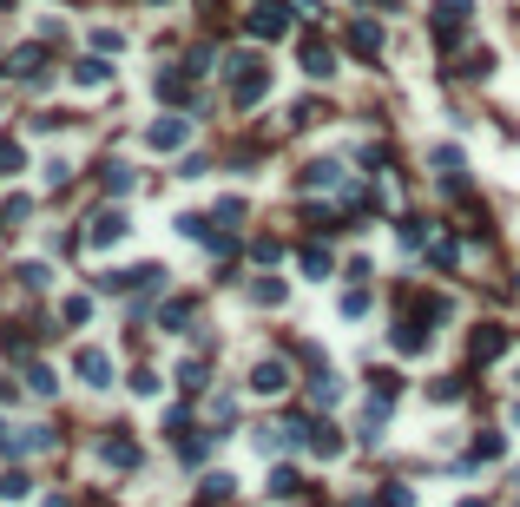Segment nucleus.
Masks as SVG:
<instances>
[{"label": "nucleus", "instance_id": "7c9ffc66", "mask_svg": "<svg viewBox=\"0 0 520 507\" xmlns=\"http://www.w3.org/2000/svg\"><path fill=\"white\" fill-rule=\"evenodd\" d=\"M461 507H488V501H461Z\"/></svg>", "mask_w": 520, "mask_h": 507}, {"label": "nucleus", "instance_id": "20e7f679", "mask_svg": "<svg viewBox=\"0 0 520 507\" xmlns=\"http://www.w3.org/2000/svg\"><path fill=\"white\" fill-rule=\"evenodd\" d=\"M126 231H132V224H126V211H93V218H86V244H93V251L119 244Z\"/></svg>", "mask_w": 520, "mask_h": 507}, {"label": "nucleus", "instance_id": "c85d7f7f", "mask_svg": "<svg viewBox=\"0 0 520 507\" xmlns=\"http://www.w3.org/2000/svg\"><path fill=\"white\" fill-rule=\"evenodd\" d=\"M93 47L99 53H119V27H93Z\"/></svg>", "mask_w": 520, "mask_h": 507}, {"label": "nucleus", "instance_id": "423d86ee", "mask_svg": "<svg viewBox=\"0 0 520 507\" xmlns=\"http://www.w3.org/2000/svg\"><path fill=\"white\" fill-rule=\"evenodd\" d=\"M251 389H257V396H284V389H290V363H284V356H264V363L251 369Z\"/></svg>", "mask_w": 520, "mask_h": 507}, {"label": "nucleus", "instance_id": "c756f323", "mask_svg": "<svg viewBox=\"0 0 520 507\" xmlns=\"http://www.w3.org/2000/svg\"><path fill=\"white\" fill-rule=\"evenodd\" d=\"M0 172H20V145L14 139H0Z\"/></svg>", "mask_w": 520, "mask_h": 507}, {"label": "nucleus", "instance_id": "cd10ccee", "mask_svg": "<svg viewBox=\"0 0 520 507\" xmlns=\"http://www.w3.org/2000/svg\"><path fill=\"white\" fill-rule=\"evenodd\" d=\"M382 507H415V494L402 488V481H389V488H382Z\"/></svg>", "mask_w": 520, "mask_h": 507}, {"label": "nucleus", "instance_id": "393cba45", "mask_svg": "<svg viewBox=\"0 0 520 507\" xmlns=\"http://www.w3.org/2000/svg\"><path fill=\"white\" fill-rule=\"evenodd\" d=\"M27 389H33V396H53L60 382H53V369H40V363H33V369H27Z\"/></svg>", "mask_w": 520, "mask_h": 507}, {"label": "nucleus", "instance_id": "aec40b11", "mask_svg": "<svg viewBox=\"0 0 520 507\" xmlns=\"http://www.w3.org/2000/svg\"><path fill=\"white\" fill-rule=\"evenodd\" d=\"M297 488H303V481H297V468H270V494H277V501H290Z\"/></svg>", "mask_w": 520, "mask_h": 507}, {"label": "nucleus", "instance_id": "ddd939ff", "mask_svg": "<svg viewBox=\"0 0 520 507\" xmlns=\"http://www.w3.org/2000/svg\"><path fill=\"white\" fill-rule=\"evenodd\" d=\"M310 402H316V409H336V402H343V382H336L330 369H316V376H310Z\"/></svg>", "mask_w": 520, "mask_h": 507}, {"label": "nucleus", "instance_id": "b1692460", "mask_svg": "<svg viewBox=\"0 0 520 507\" xmlns=\"http://www.w3.org/2000/svg\"><path fill=\"white\" fill-rule=\"evenodd\" d=\"M501 448H507L501 435H474V455L468 461H501Z\"/></svg>", "mask_w": 520, "mask_h": 507}, {"label": "nucleus", "instance_id": "4be33fe9", "mask_svg": "<svg viewBox=\"0 0 520 507\" xmlns=\"http://www.w3.org/2000/svg\"><path fill=\"white\" fill-rule=\"evenodd\" d=\"M231 488H237V481H231V475H205V507H218V501H231Z\"/></svg>", "mask_w": 520, "mask_h": 507}, {"label": "nucleus", "instance_id": "2f4dec72", "mask_svg": "<svg viewBox=\"0 0 520 507\" xmlns=\"http://www.w3.org/2000/svg\"><path fill=\"white\" fill-rule=\"evenodd\" d=\"M152 7H165V0H152Z\"/></svg>", "mask_w": 520, "mask_h": 507}, {"label": "nucleus", "instance_id": "f3484780", "mask_svg": "<svg viewBox=\"0 0 520 507\" xmlns=\"http://www.w3.org/2000/svg\"><path fill=\"white\" fill-rule=\"evenodd\" d=\"M99 185H106L112 198H126L132 191V165H99Z\"/></svg>", "mask_w": 520, "mask_h": 507}, {"label": "nucleus", "instance_id": "f8f14e48", "mask_svg": "<svg viewBox=\"0 0 520 507\" xmlns=\"http://www.w3.org/2000/svg\"><path fill=\"white\" fill-rule=\"evenodd\" d=\"M185 139H191V126H185V119H158V126L145 132V145H152V152H178Z\"/></svg>", "mask_w": 520, "mask_h": 507}, {"label": "nucleus", "instance_id": "bb28decb", "mask_svg": "<svg viewBox=\"0 0 520 507\" xmlns=\"http://www.w3.org/2000/svg\"><path fill=\"white\" fill-rule=\"evenodd\" d=\"M428 396H435V402H461V376H442L435 389H428Z\"/></svg>", "mask_w": 520, "mask_h": 507}, {"label": "nucleus", "instance_id": "1a4fd4ad", "mask_svg": "<svg viewBox=\"0 0 520 507\" xmlns=\"http://www.w3.org/2000/svg\"><path fill=\"white\" fill-rule=\"evenodd\" d=\"M73 369H79L86 382H93V389H112V356H106V349H79Z\"/></svg>", "mask_w": 520, "mask_h": 507}, {"label": "nucleus", "instance_id": "5701e85b", "mask_svg": "<svg viewBox=\"0 0 520 507\" xmlns=\"http://www.w3.org/2000/svg\"><path fill=\"white\" fill-rule=\"evenodd\" d=\"M158 323H165V330H185V323H191V303H185V297L165 303V310H158Z\"/></svg>", "mask_w": 520, "mask_h": 507}, {"label": "nucleus", "instance_id": "f03ea898", "mask_svg": "<svg viewBox=\"0 0 520 507\" xmlns=\"http://www.w3.org/2000/svg\"><path fill=\"white\" fill-rule=\"evenodd\" d=\"M231 73H237L231 106H257V99L270 93V66H257V60H231Z\"/></svg>", "mask_w": 520, "mask_h": 507}, {"label": "nucleus", "instance_id": "412c9836", "mask_svg": "<svg viewBox=\"0 0 520 507\" xmlns=\"http://www.w3.org/2000/svg\"><path fill=\"white\" fill-rule=\"evenodd\" d=\"M0 494H7V501H27V494H33V481L20 475V468H7V475H0Z\"/></svg>", "mask_w": 520, "mask_h": 507}, {"label": "nucleus", "instance_id": "a878e982", "mask_svg": "<svg viewBox=\"0 0 520 507\" xmlns=\"http://www.w3.org/2000/svg\"><path fill=\"white\" fill-rule=\"evenodd\" d=\"M178 389H185V396H198V389H205V363H185V369H178Z\"/></svg>", "mask_w": 520, "mask_h": 507}, {"label": "nucleus", "instance_id": "6e6552de", "mask_svg": "<svg viewBox=\"0 0 520 507\" xmlns=\"http://www.w3.org/2000/svg\"><path fill=\"white\" fill-rule=\"evenodd\" d=\"M303 73H310V80H330L336 73V47L330 40H316V33L303 40Z\"/></svg>", "mask_w": 520, "mask_h": 507}, {"label": "nucleus", "instance_id": "9d476101", "mask_svg": "<svg viewBox=\"0 0 520 507\" xmlns=\"http://www.w3.org/2000/svg\"><path fill=\"white\" fill-rule=\"evenodd\" d=\"M349 53H356V60H376L382 53V27L376 20H349Z\"/></svg>", "mask_w": 520, "mask_h": 507}, {"label": "nucleus", "instance_id": "dca6fc26", "mask_svg": "<svg viewBox=\"0 0 520 507\" xmlns=\"http://www.w3.org/2000/svg\"><path fill=\"white\" fill-rule=\"evenodd\" d=\"M395 349H402V356H422V349H428V336H422V323H415V317L395 323Z\"/></svg>", "mask_w": 520, "mask_h": 507}, {"label": "nucleus", "instance_id": "0eeeda50", "mask_svg": "<svg viewBox=\"0 0 520 507\" xmlns=\"http://www.w3.org/2000/svg\"><path fill=\"white\" fill-rule=\"evenodd\" d=\"M7 73H14V80H47V47H14L7 53Z\"/></svg>", "mask_w": 520, "mask_h": 507}, {"label": "nucleus", "instance_id": "f257e3e1", "mask_svg": "<svg viewBox=\"0 0 520 507\" xmlns=\"http://www.w3.org/2000/svg\"><path fill=\"white\" fill-rule=\"evenodd\" d=\"M290 14H297L290 0H257L251 14H244V33H251V40H284V33H290Z\"/></svg>", "mask_w": 520, "mask_h": 507}, {"label": "nucleus", "instance_id": "7ed1b4c3", "mask_svg": "<svg viewBox=\"0 0 520 507\" xmlns=\"http://www.w3.org/2000/svg\"><path fill=\"white\" fill-rule=\"evenodd\" d=\"M468 14H474V0H435V7H428V27H435V40H455L461 27H468Z\"/></svg>", "mask_w": 520, "mask_h": 507}, {"label": "nucleus", "instance_id": "39448f33", "mask_svg": "<svg viewBox=\"0 0 520 507\" xmlns=\"http://www.w3.org/2000/svg\"><path fill=\"white\" fill-rule=\"evenodd\" d=\"M303 191H349V172L336 159H316V165H303V178H297Z\"/></svg>", "mask_w": 520, "mask_h": 507}, {"label": "nucleus", "instance_id": "6ab92c4d", "mask_svg": "<svg viewBox=\"0 0 520 507\" xmlns=\"http://www.w3.org/2000/svg\"><path fill=\"white\" fill-rule=\"evenodd\" d=\"M303 270H310V277H330V270H336V257L323 251V244H303Z\"/></svg>", "mask_w": 520, "mask_h": 507}, {"label": "nucleus", "instance_id": "4468645a", "mask_svg": "<svg viewBox=\"0 0 520 507\" xmlns=\"http://www.w3.org/2000/svg\"><path fill=\"white\" fill-rule=\"evenodd\" d=\"M303 448H310V455H323V461H330V455H343V435H336L330 422H310V442H303Z\"/></svg>", "mask_w": 520, "mask_h": 507}, {"label": "nucleus", "instance_id": "2eb2a0df", "mask_svg": "<svg viewBox=\"0 0 520 507\" xmlns=\"http://www.w3.org/2000/svg\"><path fill=\"white\" fill-rule=\"evenodd\" d=\"M474 363H494V356H501V349H507V330H494V323H488V330H474Z\"/></svg>", "mask_w": 520, "mask_h": 507}, {"label": "nucleus", "instance_id": "9b49d317", "mask_svg": "<svg viewBox=\"0 0 520 507\" xmlns=\"http://www.w3.org/2000/svg\"><path fill=\"white\" fill-rule=\"evenodd\" d=\"M99 455H106V461H112V468H139V442H132L126 428H112L106 442H99Z\"/></svg>", "mask_w": 520, "mask_h": 507}, {"label": "nucleus", "instance_id": "a211bd4d", "mask_svg": "<svg viewBox=\"0 0 520 507\" xmlns=\"http://www.w3.org/2000/svg\"><path fill=\"white\" fill-rule=\"evenodd\" d=\"M73 80H79V86H106V80H112V66L93 53V60H79V66H73Z\"/></svg>", "mask_w": 520, "mask_h": 507}]
</instances>
